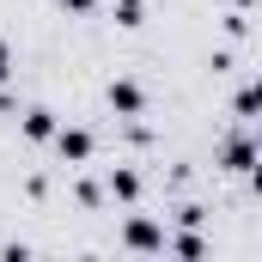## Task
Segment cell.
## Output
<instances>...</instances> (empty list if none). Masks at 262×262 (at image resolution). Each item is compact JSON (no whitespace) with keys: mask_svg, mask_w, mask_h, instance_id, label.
<instances>
[{"mask_svg":"<svg viewBox=\"0 0 262 262\" xmlns=\"http://www.w3.org/2000/svg\"><path fill=\"white\" fill-rule=\"evenodd\" d=\"M49 140H55V152H61L67 165H79V159H92V134H85V128H55Z\"/></svg>","mask_w":262,"mask_h":262,"instance_id":"7a4b0ae2","label":"cell"},{"mask_svg":"<svg viewBox=\"0 0 262 262\" xmlns=\"http://www.w3.org/2000/svg\"><path fill=\"white\" fill-rule=\"evenodd\" d=\"M122 244H128V250H165V232H159L152 220H128V232H122Z\"/></svg>","mask_w":262,"mask_h":262,"instance_id":"277c9868","label":"cell"},{"mask_svg":"<svg viewBox=\"0 0 262 262\" xmlns=\"http://www.w3.org/2000/svg\"><path fill=\"white\" fill-rule=\"evenodd\" d=\"M110 195L134 201V195H140V177H134V171H110Z\"/></svg>","mask_w":262,"mask_h":262,"instance_id":"8992f818","label":"cell"},{"mask_svg":"<svg viewBox=\"0 0 262 262\" xmlns=\"http://www.w3.org/2000/svg\"><path fill=\"white\" fill-rule=\"evenodd\" d=\"M25 134H31V140H49V134H55V116H49V110H25Z\"/></svg>","mask_w":262,"mask_h":262,"instance_id":"5b68a950","label":"cell"},{"mask_svg":"<svg viewBox=\"0 0 262 262\" xmlns=\"http://www.w3.org/2000/svg\"><path fill=\"white\" fill-rule=\"evenodd\" d=\"M116 25H140V0H116Z\"/></svg>","mask_w":262,"mask_h":262,"instance_id":"52a82bcc","label":"cell"},{"mask_svg":"<svg viewBox=\"0 0 262 262\" xmlns=\"http://www.w3.org/2000/svg\"><path fill=\"white\" fill-rule=\"evenodd\" d=\"M110 110H116V116H140V110H146V92H140L134 79H110Z\"/></svg>","mask_w":262,"mask_h":262,"instance_id":"6da1fadb","label":"cell"},{"mask_svg":"<svg viewBox=\"0 0 262 262\" xmlns=\"http://www.w3.org/2000/svg\"><path fill=\"white\" fill-rule=\"evenodd\" d=\"M6 73H12V43L0 37V79H6Z\"/></svg>","mask_w":262,"mask_h":262,"instance_id":"ba28073f","label":"cell"},{"mask_svg":"<svg viewBox=\"0 0 262 262\" xmlns=\"http://www.w3.org/2000/svg\"><path fill=\"white\" fill-rule=\"evenodd\" d=\"M67 12H92V6H98V0H61Z\"/></svg>","mask_w":262,"mask_h":262,"instance_id":"9c48e42d","label":"cell"},{"mask_svg":"<svg viewBox=\"0 0 262 262\" xmlns=\"http://www.w3.org/2000/svg\"><path fill=\"white\" fill-rule=\"evenodd\" d=\"M220 165H226V171H250V165H256V140H250V134L226 140V146H220Z\"/></svg>","mask_w":262,"mask_h":262,"instance_id":"3957f363","label":"cell"}]
</instances>
